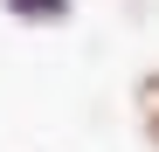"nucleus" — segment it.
Segmentation results:
<instances>
[{
  "label": "nucleus",
  "mask_w": 159,
  "mask_h": 152,
  "mask_svg": "<svg viewBox=\"0 0 159 152\" xmlns=\"http://www.w3.org/2000/svg\"><path fill=\"white\" fill-rule=\"evenodd\" d=\"M131 118H139L145 145L159 152V69H139V83H131Z\"/></svg>",
  "instance_id": "obj_2"
},
{
  "label": "nucleus",
  "mask_w": 159,
  "mask_h": 152,
  "mask_svg": "<svg viewBox=\"0 0 159 152\" xmlns=\"http://www.w3.org/2000/svg\"><path fill=\"white\" fill-rule=\"evenodd\" d=\"M0 14L21 21V28H69V21H76V0H0Z\"/></svg>",
  "instance_id": "obj_1"
}]
</instances>
